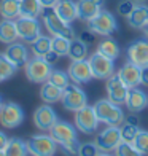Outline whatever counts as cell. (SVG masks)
<instances>
[{
  "label": "cell",
  "instance_id": "d6a6232c",
  "mask_svg": "<svg viewBox=\"0 0 148 156\" xmlns=\"http://www.w3.org/2000/svg\"><path fill=\"white\" fill-rule=\"evenodd\" d=\"M16 70H18V67H16L8 58H6L5 53L0 54V72H2L3 80H8V78H11L13 75L16 73Z\"/></svg>",
  "mask_w": 148,
  "mask_h": 156
},
{
  "label": "cell",
  "instance_id": "f35d334b",
  "mask_svg": "<svg viewBox=\"0 0 148 156\" xmlns=\"http://www.w3.org/2000/svg\"><path fill=\"white\" fill-rule=\"evenodd\" d=\"M78 140L73 142V144H69V145H64V147H61L62 148V153H64L65 156H78Z\"/></svg>",
  "mask_w": 148,
  "mask_h": 156
},
{
  "label": "cell",
  "instance_id": "d4e9b609",
  "mask_svg": "<svg viewBox=\"0 0 148 156\" xmlns=\"http://www.w3.org/2000/svg\"><path fill=\"white\" fill-rule=\"evenodd\" d=\"M97 51L100 54H104L105 58L111 59V61H116L119 58V53H121L119 51V45L110 37H107L105 40H102L100 43L97 45Z\"/></svg>",
  "mask_w": 148,
  "mask_h": 156
},
{
  "label": "cell",
  "instance_id": "8d00e7d4",
  "mask_svg": "<svg viewBox=\"0 0 148 156\" xmlns=\"http://www.w3.org/2000/svg\"><path fill=\"white\" fill-rule=\"evenodd\" d=\"M100 150L97 148L96 142H84L78 147V156H97Z\"/></svg>",
  "mask_w": 148,
  "mask_h": 156
},
{
  "label": "cell",
  "instance_id": "d590c367",
  "mask_svg": "<svg viewBox=\"0 0 148 156\" xmlns=\"http://www.w3.org/2000/svg\"><path fill=\"white\" fill-rule=\"evenodd\" d=\"M132 145L137 148V150L142 154H148V131H142L140 129L139 134L134 139Z\"/></svg>",
  "mask_w": 148,
  "mask_h": 156
},
{
  "label": "cell",
  "instance_id": "f1b7e54d",
  "mask_svg": "<svg viewBox=\"0 0 148 156\" xmlns=\"http://www.w3.org/2000/svg\"><path fill=\"white\" fill-rule=\"evenodd\" d=\"M88 56V45L81 41L80 38H73L70 41V49H69V58L72 61H80L86 59Z\"/></svg>",
  "mask_w": 148,
  "mask_h": 156
},
{
  "label": "cell",
  "instance_id": "60d3db41",
  "mask_svg": "<svg viewBox=\"0 0 148 156\" xmlns=\"http://www.w3.org/2000/svg\"><path fill=\"white\" fill-rule=\"evenodd\" d=\"M59 58H61V56H59V54H56V53L53 51V49H51V51H48V53L43 56V59L49 64V66H54V64L58 62V59H59Z\"/></svg>",
  "mask_w": 148,
  "mask_h": 156
},
{
  "label": "cell",
  "instance_id": "30bf717a",
  "mask_svg": "<svg viewBox=\"0 0 148 156\" xmlns=\"http://www.w3.org/2000/svg\"><path fill=\"white\" fill-rule=\"evenodd\" d=\"M119 144H121V131H119L118 126H107L96 137L97 148L100 151H105V153L115 151Z\"/></svg>",
  "mask_w": 148,
  "mask_h": 156
},
{
  "label": "cell",
  "instance_id": "d6986e66",
  "mask_svg": "<svg viewBox=\"0 0 148 156\" xmlns=\"http://www.w3.org/2000/svg\"><path fill=\"white\" fill-rule=\"evenodd\" d=\"M121 80L124 81V84L128 88H137L140 84V75H142V67L136 66L132 62H126L124 66L119 69V72L116 73Z\"/></svg>",
  "mask_w": 148,
  "mask_h": 156
},
{
  "label": "cell",
  "instance_id": "7bdbcfd3",
  "mask_svg": "<svg viewBox=\"0 0 148 156\" xmlns=\"http://www.w3.org/2000/svg\"><path fill=\"white\" fill-rule=\"evenodd\" d=\"M124 123L132 124V126H139V118H137V115H136V113H131V115H128V116H126Z\"/></svg>",
  "mask_w": 148,
  "mask_h": 156
},
{
  "label": "cell",
  "instance_id": "c3c4849f",
  "mask_svg": "<svg viewBox=\"0 0 148 156\" xmlns=\"http://www.w3.org/2000/svg\"><path fill=\"white\" fill-rule=\"evenodd\" d=\"M132 2H134V3H145L146 0H132Z\"/></svg>",
  "mask_w": 148,
  "mask_h": 156
},
{
  "label": "cell",
  "instance_id": "44dd1931",
  "mask_svg": "<svg viewBox=\"0 0 148 156\" xmlns=\"http://www.w3.org/2000/svg\"><path fill=\"white\" fill-rule=\"evenodd\" d=\"M54 10L69 24L78 19V8H76V2H73V0H59L54 5Z\"/></svg>",
  "mask_w": 148,
  "mask_h": 156
},
{
  "label": "cell",
  "instance_id": "8992f818",
  "mask_svg": "<svg viewBox=\"0 0 148 156\" xmlns=\"http://www.w3.org/2000/svg\"><path fill=\"white\" fill-rule=\"evenodd\" d=\"M88 24H89V29L96 35H100V37H111V35L118 30L116 18L111 15L110 11H105V10H102L94 19H91Z\"/></svg>",
  "mask_w": 148,
  "mask_h": 156
},
{
  "label": "cell",
  "instance_id": "6da1fadb",
  "mask_svg": "<svg viewBox=\"0 0 148 156\" xmlns=\"http://www.w3.org/2000/svg\"><path fill=\"white\" fill-rule=\"evenodd\" d=\"M94 112L99 118V121L107 126H121L126 119V115L123 113V108L118 104L111 102L110 99H100L94 105Z\"/></svg>",
  "mask_w": 148,
  "mask_h": 156
},
{
  "label": "cell",
  "instance_id": "816d5d0a",
  "mask_svg": "<svg viewBox=\"0 0 148 156\" xmlns=\"http://www.w3.org/2000/svg\"><path fill=\"white\" fill-rule=\"evenodd\" d=\"M0 156H5V153H3V151H0Z\"/></svg>",
  "mask_w": 148,
  "mask_h": 156
},
{
  "label": "cell",
  "instance_id": "5bb4252c",
  "mask_svg": "<svg viewBox=\"0 0 148 156\" xmlns=\"http://www.w3.org/2000/svg\"><path fill=\"white\" fill-rule=\"evenodd\" d=\"M67 73L70 76V80L76 84H84L93 80V70H91L89 61L88 59H80V61H72V64L69 66Z\"/></svg>",
  "mask_w": 148,
  "mask_h": 156
},
{
  "label": "cell",
  "instance_id": "7c38bea8",
  "mask_svg": "<svg viewBox=\"0 0 148 156\" xmlns=\"http://www.w3.org/2000/svg\"><path fill=\"white\" fill-rule=\"evenodd\" d=\"M49 134L58 142L59 147L73 144V142L78 140V137H76V127L67 121H56L53 124V127L49 129Z\"/></svg>",
  "mask_w": 148,
  "mask_h": 156
},
{
  "label": "cell",
  "instance_id": "e575fe53",
  "mask_svg": "<svg viewBox=\"0 0 148 156\" xmlns=\"http://www.w3.org/2000/svg\"><path fill=\"white\" fill-rule=\"evenodd\" d=\"M119 131H121V140L123 142H129V144H132L134 139H136V136L139 134V126H132V124H128L124 123L119 126Z\"/></svg>",
  "mask_w": 148,
  "mask_h": 156
},
{
  "label": "cell",
  "instance_id": "ab89813d",
  "mask_svg": "<svg viewBox=\"0 0 148 156\" xmlns=\"http://www.w3.org/2000/svg\"><path fill=\"white\" fill-rule=\"evenodd\" d=\"M78 38H80L81 41H84V43L89 46V45H93L94 41H96V34L91 30V29H86V30H83V32L80 34Z\"/></svg>",
  "mask_w": 148,
  "mask_h": 156
},
{
  "label": "cell",
  "instance_id": "f6af8a7d",
  "mask_svg": "<svg viewBox=\"0 0 148 156\" xmlns=\"http://www.w3.org/2000/svg\"><path fill=\"white\" fill-rule=\"evenodd\" d=\"M59 0H40V5L43 8H54V5L58 3Z\"/></svg>",
  "mask_w": 148,
  "mask_h": 156
},
{
  "label": "cell",
  "instance_id": "4fadbf2b",
  "mask_svg": "<svg viewBox=\"0 0 148 156\" xmlns=\"http://www.w3.org/2000/svg\"><path fill=\"white\" fill-rule=\"evenodd\" d=\"M126 58L139 67H148V38L136 40L126 48Z\"/></svg>",
  "mask_w": 148,
  "mask_h": 156
},
{
  "label": "cell",
  "instance_id": "484cf974",
  "mask_svg": "<svg viewBox=\"0 0 148 156\" xmlns=\"http://www.w3.org/2000/svg\"><path fill=\"white\" fill-rule=\"evenodd\" d=\"M0 15L3 19H18L21 16L19 0H0Z\"/></svg>",
  "mask_w": 148,
  "mask_h": 156
},
{
  "label": "cell",
  "instance_id": "8fae6325",
  "mask_svg": "<svg viewBox=\"0 0 148 156\" xmlns=\"http://www.w3.org/2000/svg\"><path fill=\"white\" fill-rule=\"evenodd\" d=\"M24 121V112L16 102H6L0 108V124L6 129H15Z\"/></svg>",
  "mask_w": 148,
  "mask_h": 156
},
{
  "label": "cell",
  "instance_id": "7dc6e473",
  "mask_svg": "<svg viewBox=\"0 0 148 156\" xmlns=\"http://www.w3.org/2000/svg\"><path fill=\"white\" fill-rule=\"evenodd\" d=\"M142 30H143V34H145V35H146V37H148V24H146V26L143 27V29H142Z\"/></svg>",
  "mask_w": 148,
  "mask_h": 156
},
{
  "label": "cell",
  "instance_id": "b9f144b4",
  "mask_svg": "<svg viewBox=\"0 0 148 156\" xmlns=\"http://www.w3.org/2000/svg\"><path fill=\"white\" fill-rule=\"evenodd\" d=\"M8 142H10V139L6 137V134H5L3 131H0V151H5V148H6V145H8Z\"/></svg>",
  "mask_w": 148,
  "mask_h": 156
},
{
  "label": "cell",
  "instance_id": "2e32d148",
  "mask_svg": "<svg viewBox=\"0 0 148 156\" xmlns=\"http://www.w3.org/2000/svg\"><path fill=\"white\" fill-rule=\"evenodd\" d=\"M58 121V115L53 107H49L48 104H43L33 112V124L38 127L40 131H49L53 124Z\"/></svg>",
  "mask_w": 148,
  "mask_h": 156
},
{
  "label": "cell",
  "instance_id": "836d02e7",
  "mask_svg": "<svg viewBox=\"0 0 148 156\" xmlns=\"http://www.w3.org/2000/svg\"><path fill=\"white\" fill-rule=\"evenodd\" d=\"M115 156H143V154L140 153L132 144L121 140V144H119L116 147V150H115Z\"/></svg>",
  "mask_w": 148,
  "mask_h": 156
},
{
  "label": "cell",
  "instance_id": "f907efd6",
  "mask_svg": "<svg viewBox=\"0 0 148 156\" xmlns=\"http://www.w3.org/2000/svg\"><path fill=\"white\" fill-rule=\"evenodd\" d=\"M3 81V76H2V72H0V83Z\"/></svg>",
  "mask_w": 148,
  "mask_h": 156
},
{
  "label": "cell",
  "instance_id": "74e56055",
  "mask_svg": "<svg viewBox=\"0 0 148 156\" xmlns=\"http://www.w3.org/2000/svg\"><path fill=\"white\" fill-rule=\"evenodd\" d=\"M134 6H136V3H134L132 0H121V2L118 3V13H119L121 16L128 18L131 13H132Z\"/></svg>",
  "mask_w": 148,
  "mask_h": 156
},
{
  "label": "cell",
  "instance_id": "e0dca14e",
  "mask_svg": "<svg viewBox=\"0 0 148 156\" xmlns=\"http://www.w3.org/2000/svg\"><path fill=\"white\" fill-rule=\"evenodd\" d=\"M124 105L131 113H140L148 107V96L139 88H129Z\"/></svg>",
  "mask_w": 148,
  "mask_h": 156
},
{
  "label": "cell",
  "instance_id": "ffe728a7",
  "mask_svg": "<svg viewBox=\"0 0 148 156\" xmlns=\"http://www.w3.org/2000/svg\"><path fill=\"white\" fill-rule=\"evenodd\" d=\"M5 56L8 58L16 67H21V66H26L27 61H29V49L26 48L24 43H10L8 48L5 51Z\"/></svg>",
  "mask_w": 148,
  "mask_h": 156
},
{
  "label": "cell",
  "instance_id": "9c48e42d",
  "mask_svg": "<svg viewBox=\"0 0 148 156\" xmlns=\"http://www.w3.org/2000/svg\"><path fill=\"white\" fill-rule=\"evenodd\" d=\"M89 66L93 70V76L99 78V80H108L111 75H115V64L111 59L105 58L104 54L99 51L93 53L89 56Z\"/></svg>",
  "mask_w": 148,
  "mask_h": 156
},
{
  "label": "cell",
  "instance_id": "5b68a950",
  "mask_svg": "<svg viewBox=\"0 0 148 156\" xmlns=\"http://www.w3.org/2000/svg\"><path fill=\"white\" fill-rule=\"evenodd\" d=\"M61 102H62L65 110L75 113V112H78V110H81L83 107L88 105V96L76 83L75 84L70 83L64 89V94H62Z\"/></svg>",
  "mask_w": 148,
  "mask_h": 156
},
{
  "label": "cell",
  "instance_id": "4dcf8cb0",
  "mask_svg": "<svg viewBox=\"0 0 148 156\" xmlns=\"http://www.w3.org/2000/svg\"><path fill=\"white\" fill-rule=\"evenodd\" d=\"M70 41H72V40H69L65 37H53L51 38V49L56 54H59L61 58H62V56H69Z\"/></svg>",
  "mask_w": 148,
  "mask_h": 156
},
{
  "label": "cell",
  "instance_id": "ee69618b",
  "mask_svg": "<svg viewBox=\"0 0 148 156\" xmlns=\"http://www.w3.org/2000/svg\"><path fill=\"white\" fill-rule=\"evenodd\" d=\"M140 84L148 86V67H142V75H140Z\"/></svg>",
  "mask_w": 148,
  "mask_h": 156
},
{
  "label": "cell",
  "instance_id": "3957f363",
  "mask_svg": "<svg viewBox=\"0 0 148 156\" xmlns=\"http://www.w3.org/2000/svg\"><path fill=\"white\" fill-rule=\"evenodd\" d=\"M24 69H26L27 80L30 83H37V84L46 83L53 72V66H49L43 58H38V56H33L32 59L27 61Z\"/></svg>",
  "mask_w": 148,
  "mask_h": 156
},
{
  "label": "cell",
  "instance_id": "ba28073f",
  "mask_svg": "<svg viewBox=\"0 0 148 156\" xmlns=\"http://www.w3.org/2000/svg\"><path fill=\"white\" fill-rule=\"evenodd\" d=\"M99 118L94 112V107H83L81 110L75 112V126L80 132L86 134V136H93L99 129Z\"/></svg>",
  "mask_w": 148,
  "mask_h": 156
},
{
  "label": "cell",
  "instance_id": "83f0119b",
  "mask_svg": "<svg viewBox=\"0 0 148 156\" xmlns=\"http://www.w3.org/2000/svg\"><path fill=\"white\" fill-rule=\"evenodd\" d=\"M19 10L21 16L37 18L38 15H41L43 6L40 5V0H19Z\"/></svg>",
  "mask_w": 148,
  "mask_h": 156
},
{
  "label": "cell",
  "instance_id": "ac0fdd59",
  "mask_svg": "<svg viewBox=\"0 0 148 156\" xmlns=\"http://www.w3.org/2000/svg\"><path fill=\"white\" fill-rule=\"evenodd\" d=\"M76 8H78V19L89 23L102 11L104 0H78Z\"/></svg>",
  "mask_w": 148,
  "mask_h": 156
},
{
  "label": "cell",
  "instance_id": "cb8c5ba5",
  "mask_svg": "<svg viewBox=\"0 0 148 156\" xmlns=\"http://www.w3.org/2000/svg\"><path fill=\"white\" fill-rule=\"evenodd\" d=\"M62 94H64V89H61L58 86H54L49 81L41 84V89H40V99L43 101L45 104H54L62 99Z\"/></svg>",
  "mask_w": 148,
  "mask_h": 156
},
{
  "label": "cell",
  "instance_id": "52a82bcc",
  "mask_svg": "<svg viewBox=\"0 0 148 156\" xmlns=\"http://www.w3.org/2000/svg\"><path fill=\"white\" fill-rule=\"evenodd\" d=\"M16 29H18V37L24 43H33L40 35H41V24L38 23L37 18H29V16H19L16 19Z\"/></svg>",
  "mask_w": 148,
  "mask_h": 156
},
{
  "label": "cell",
  "instance_id": "1f68e13d",
  "mask_svg": "<svg viewBox=\"0 0 148 156\" xmlns=\"http://www.w3.org/2000/svg\"><path fill=\"white\" fill-rule=\"evenodd\" d=\"M48 81L51 84H54V86L61 88V89H65L70 84V76H69L67 72H64V70H53Z\"/></svg>",
  "mask_w": 148,
  "mask_h": 156
},
{
  "label": "cell",
  "instance_id": "277c9868",
  "mask_svg": "<svg viewBox=\"0 0 148 156\" xmlns=\"http://www.w3.org/2000/svg\"><path fill=\"white\" fill-rule=\"evenodd\" d=\"M26 144L29 148V154L32 156H54L58 151V142L51 137V134L32 136Z\"/></svg>",
  "mask_w": 148,
  "mask_h": 156
},
{
  "label": "cell",
  "instance_id": "603a6c76",
  "mask_svg": "<svg viewBox=\"0 0 148 156\" xmlns=\"http://www.w3.org/2000/svg\"><path fill=\"white\" fill-rule=\"evenodd\" d=\"M18 29L15 19H3L0 21V41L2 43H15L18 40Z\"/></svg>",
  "mask_w": 148,
  "mask_h": 156
},
{
  "label": "cell",
  "instance_id": "9a60e30c",
  "mask_svg": "<svg viewBox=\"0 0 148 156\" xmlns=\"http://www.w3.org/2000/svg\"><path fill=\"white\" fill-rule=\"evenodd\" d=\"M129 88L124 84V81L118 75H111L107 80V96L111 102H115L118 105H121L126 102Z\"/></svg>",
  "mask_w": 148,
  "mask_h": 156
},
{
  "label": "cell",
  "instance_id": "bcb514c9",
  "mask_svg": "<svg viewBox=\"0 0 148 156\" xmlns=\"http://www.w3.org/2000/svg\"><path fill=\"white\" fill-rule=\"evenodd\" d=\"M97 156H111V154H110V153H105V151H100Z\"/></svg>",
  "mask_w": 148,
  "mask_h": 156
},
{
  "label": "cell",
  "instance_id": "7a4b0ae2",
  "mask_svg": "<svg viewBox=\"0 0 148 156\" xmlns=\"http://www.w3.org/2000/svg\"><path fill=\"white\" fill-rule=\"evenodd\" d=\"M41 18H43V24L46 30L53 35V37H65L69 40L75 38V30L69 23H65L54 8H43L41 10Z\"/></svg>",
  "mask_w": 148,
  "mask_h": 156
},
{
  "label": "cell",
  "instance_id": "f546056e",
  "mask_svg": "<svg viewBox=\"0 0 148 156\" xmlns=\"http://www.w3.org/2000/svg\"><path fill=\"white\" fill-rule=\"evenodd\" d=\"M48 51H51V38L46 37V35H40L32 43V53H33V56L43 58Z\"/></svg>",
  "mask_w": 148,
  "mask_h": 156
},
{
  "label": "cell",
  "instance_id": "681fc988",
  "mask_svg": "<svg viewBox=\"0 0 148 156\" xmlns=\"http://www.w3.org/2000/svg\"><path fill=\"white\" fill-rule=\"evenodd\" d=\"M3 107V99H2V96H0V108Z\"/></svg>",
  "mask_w": 148,
  "mask_h": 156
},
{
  "label": "cell",
  "instance_id": "7402d4cb",
  "mask_svg": "<svg viewBox=\"0 0 148 156\" xmlns=\"http://www.w3.org/2000/svg\"><path fill=\"white\" fill-rule=\"evenodd\" d=\"M126 19L132 29H143L148 24V6L145 3H136L132 13Z\"/></svg>",
  "mask_w": 148,
  "mask_h": 156
},
{
  "label": "cell",
  "instance_id": "4316f807",
  "mask_svg": "<svg viewBox=\"0 0 148 156\" xmlns=\"http://www.w3.org/2000/svg\"><path fill=\"white\" fill-rule=\"evenodd\" d=\"M3 153H5V156H27L29 154V148H27V144L23 139L13 137V139H10Z\"/></svg>",
  "mask_w": 148,
  "mask_h": 156
}]
</instances>
